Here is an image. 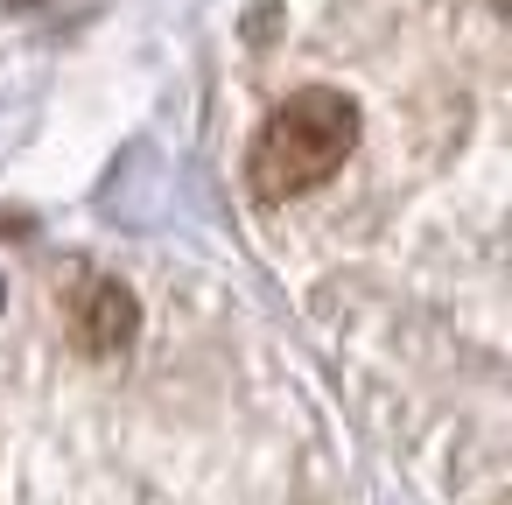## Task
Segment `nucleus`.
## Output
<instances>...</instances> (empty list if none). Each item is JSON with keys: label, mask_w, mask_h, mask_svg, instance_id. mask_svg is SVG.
<instances>
[{"label": "nucleus", "mask_w": 512, "mask_h": 505, "mask_svg": "<svg viewBox=\"0 0 512 505\" xmlns=\"http://www.w3.org/2000/svg\"><path fill=\"white\" fill-rule=\"evenodd\" d=\"M358 148V106L330 85H309V92H288L274 106V120L253 134L246 148V183L260 204H288V197H309L316 183H330Z\"/></svg>", "instance_id": "1"}, {"label": "nucleus", "mask_w": 512, "mask_h": 505, "mask_svg": "<svg viewBox=\"0 0 512 505\" xmlns=\"http://www.w3.org/2000/svg\"><path fill=\"white\" fill-rule=\"evenodd\" d=\"M64 316H71V337L85 344V358H113V351H127L134 330H141L134 288L113 281V274H78V288L64 295Z\"/></svg>", "instance_id": "2"}]
</instances>
